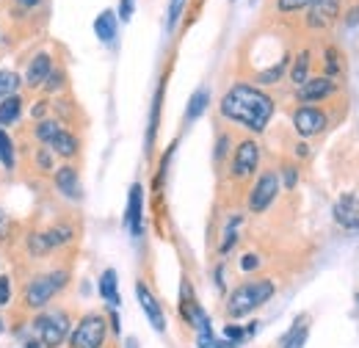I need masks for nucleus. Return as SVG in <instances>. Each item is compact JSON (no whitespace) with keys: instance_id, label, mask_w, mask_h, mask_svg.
I'll use <instances>...</instances> for the list:
<instances>
[{"instance_id":"c85d7f7f","label":"nucleus","mask_w":359,"mask_h":348,"mask_svg":"<svg viewBox=\"0 0 359 348\" xmlns=\"http://www.w3.org/2000/svg\"><path fill=\"white\" fill-rule=\"evenodd\" d=\"M185 3H188V0H169V11H166V25H169V31H175V25H177Z\"/></svg>"},{"instance_id":"20e7f679","label":"nucleus","mask_w":359,"mask_h":348,"mask_svg":"<svg viewBox=\"0 0 359 348\" xmlns=\"http://www.w3.org/2000/svg\"><path fill=\"white\" fill-rule=\"evenodd\" d=\"M108 335V323L102 315L89 312L78 321V326H72L69 332V348H102Z\"/></svg>"},{"instance_id":"aec40b11","label":"nucleus","mask_w":359,"mask_h":348,"mask_svg":"<svg viewBox=\"0 0 359 348\" xmlns=\"http://www.w3.org/2000/svg\"><path fill=\"white\" fill-rule=\"evenodd\" d=\"M100 296L108 302L111 307H119V290H116V271L114 268H108V271H102V276H100Z\"/></svg>"},{"instance_id":"37998d69","label":"nucleus","mask_w":359,"mask_h":348,"mask_svg":"<svg viewBox=\"0 0 359 348\" xmlns=\"http://www.w3.org/2000/svg\"><path fill=\"white\" fill-rule=\"evenodd\" d=\"M296 155H299V158H307V155H310V149H307L304 144H299V147H296Z\"/></svg>"},{"instance_id":"412c9836","label":"nucleus","mask_w":359,"mask_h":348,"mask_svg":"<svg viewBox=\"0 0 359 348\" xmlns=\"http://www.w3.org/2000/svg\"><path fill=\"white\" fill-rule=\"evenodd\" d=\"M210 105V91L208 88H196L194 97L188 100V111H185V122H194L205 114V108Z\"/></svg>"},{"instance_id":"2eb2a0df","label":"nucleus","mask_w":359,"mask_h":348,"mask_svg":"<svg viewBox=\"0 0 359 348\" xmlns=\"http://www.w3.org/2000/svg\"><path fill=\"white\" fill-rule=\"evenodd\" d=\"M53 72V55L50 53H36L28 64V72H25V86L28 88H42V83L47 81V75Z\"/></svg>"},{"instance_id":"c756f323","label":"nucleus","mask_w":359,"mask_h":348,"mask_svg":"<svg viewBox=\"0 0 359 348\" xmlns=\"http://www.w3.org/2000/svg\"><path fill=\"white\" fill-rule=\"evenodd\" d=\"M313 0H276V11L282 14H293V11H302V8H310Z\"/></svg>"},{"instance_id":"473e14b6","label":"nucleus","mask_w":359,"mask_h":348,"mask_svg":"<svg viewBox=\"0 0 359 348\" xmlns=\"http://www.w3.org/2000/svg\"><path fill=\"white\" fill-rule=\"evenodd\" d=\"M36 163H39V169L50 172V169L55 166V155H53L50 149H39V152H36Z\"/></svg>"},{"instance_id":"39448f33","label":"nucleus","mask_w":359,"mask_h":348,"mask_svg":"<svg viewBox=\"0 0 359 348\" xmlns=\"http://www.w3.org/2000/svg\"><path fill=\"white\" fill-rule=\"evenodd\" d=\"M34 329H39L42 335V346L45 348H58L72 332V323L67 318V312H45L34 321Z\"/></svg>"},{"instance_id":"49530a36","label":"nucleus","mask_w":359,"mask_h":348,"mask_svg":"<svg viewBox=\"0 0 359 348\" xmlns=\"http://www.w3.org/2000/svg\"><path fill=\"white\" fill-rule=\"evenodd\" d=\"M128 348H138V343H135V337H130V340H128Z\"/></svg>"},{"instance_id":"a878e982","label":"nucleus","mask_w":359,"mask_h":348,"mask_svg":"<svg viewBox=\"0 0 359 348\" xmlns=\"http://www.w3.org/2000/svg\"><path fill=\"white\" fill-rule=\"evenodd\" d=\"M61 130V125L55 122V119H39L36 122V128H34V135H36V141H42V144H50L55 135Z\"/></svg>"},{"instance_id":"9b49d317","label":"nucleus","mask_w":359,"mask_h":348,"mask_svg":"<svg viewBox=\"0 0 359 348\" xmlns=\"http://www.w3.org/2000/svg\"><path fill=\"white\" fill-rule=\"evenodd\" d=\"M340 14V0H313L310 3V11H307V25L320 31V28H329Z\"/></svg>"},{"instance_id":"7ed1b4c3","label":"nucleus","mask_w":359,"mask_h":348,"mask_svg":"<svg viewBox=\"0 0 359 348\" xmlns=\"http://www.w3.org/2000/svg\"><path fill=\"white\" fill-rule=\"evenodd\" d=\"M69 274L67 271H53V274H39L25 285V307L42 309V307L67 285Z\"/></svg>"},{"instance_id":"6e6552de","label":"nucleus","mask_w":359,"mask_h":348,"mask_svg":"<svg viewBox=\"0 0 359 348\" xmlns=\"http://www.w3.org/2000/svg\"><path fill=\"white\" fill-rule=\"evenodd\" d=\"M326 125H329L326 114H323L320 108H315V105H304V102H302V105L293 111V128H296V133H299L302 138L320 135V133L326 130Z\"/></svg>"},{"instance_id":"ea45409f","label":"nucleus","mask_w":359,"mask_h":348,"mask_svg":"<svg viewBox=\"0 0 359 348\" xmlns=\"http://www.w3.org/2000/svg\"><path fill=\"white\" fill-rule=\"evenodd\" d=\"M31 114H34L36 119H45V114H47V102H36V105L31 108Z\"/></svg>"},{"instance_id":"b1692460","label":"nucleus","mask_w":359,"mask_h":348,"mask_svg":"<svg viewBox=\"0 0 359 348\" xmlns=\"http://www.w3.org/2000/svg\"><path fill=\"white\" fill-rule=\"evenodd\" d=\"M0 163L6 169H14V163H17V147H14L11 135L3 130V128H0Z\"/></svg>"},{"instance_id":"c03bdc74","label":"nucleus","mask_w":359,"mask_h":348,"mask_svg":"<svg viewBox=\"0 0 359 348\" xmlns=\"http://www.w3.org/2000/svg\"><path fill=\"white\" fill-rule=\"evenodd\" d=\"M111 329H114V332H119V315H116V312L111 315Z\"/></svg>"},{"instance_id":"79ce46f5","label":"nucleus","mask_w":359,"mask_h":348,"mask_svg":"<svg viewBox=\"0 0 359 348\" xmlns=\"http://www.w3.org/2000/svg\"><path fill=\"white\" fill-rule=\"evenodd\" d=\"M6 227H8V216H6L3 210H0V238L6 235Z\"/></svg>"},{"instance_id":"423d86ee","label":"nucleus","mask_w":359,"mask_h":348,"mask_svg":"<svg viewBox=\"0 0 359 348\" xmlns=\"http://www.w3.org/2000/svg\"><path fill=\"white\" fill-rule=\"evenodd\" d=\"M276 194H279V174L263 172L257 177L255 188L249 191V210H252V213L269 210L271 205H273V199H276Z\"/></svg>"},{"instance_id":"393cba45","label":"nucleus","mask_w":359,"mask_h":348,"mask_svg":"<svg viewBox=\"0 0 359 348\" xmlns=\"http://www.w3.org/2000/svg\"><path fill=\"white\" fill-rule=\"evenodd\" d=\"M20 86H22V78H20L14 69H0V100L17 94Z\"/></svg>"},{"instance_id":"09e8293b","label":"nucleus","mask_w":359,"mask_h":348,"mask_svg":"<svg viewBox=\"0 0 359 348\" xmlns=\"http://www.w3.org/2000/svg\"><path fill=\"white\" fill-rule=\"evenodd\" d=\"M357 304H359V293H357Z\"/></svg>"},{"instance_id":"cd10ccee","label":"nucleus","mask_w":359,"mask_h":348,"mask_svg":"<svg viewBox=\"0 0 359 348\" xmlns=\"http://www.w3.org/2000/svg\"><path fill=\"white\" fill-rule=\"evenodd\" d=\"M241 216H232L229 218V224H226V232H224V243H222V255H226L235 243H238V227H241Z\"/></svg>"},{"instance_id":"4c0bfd02","label":"nucleus","mask_w":359,"mask_h":348,"mask_svg":"<svg viewBox=\"0 0 359 348\" xmlns=\"http://www.w3.org/2000/svg\"><path fill=\"white\" fill-rule=\"evenodd\" d=\"M282 174H285V177H282V180H285V188H293V185L299 182V172H296L293 166H287V169H285Z\"/></svg>"},{"instance_id":"f257e3e1","label":"nucleus","mask_w":359,"mask_h":348,"mask_svg":"<svg viewBox=\"0 0 359 348\" xmlns=\"http://www.w3.org/2000/svg\"><path fill=\"white\" fill-rule=\"evenodd\" d=\"M219 111L224 119L235 122V125H243L246 130L263 133L273 116V100L263 88L252 86V83H235V86L226 88Z\"/></svg>"},{"instance_id":"f03ea898","label":"nucleus","mask_w":359,"mask_h":348,"mask_svg":"<svg viewBox=\"0 0 359 348\" xmlns=\"http://www.w3.org/2000/svg\"><path fill=\"white\" fill-rule=\"evenodd\" d=\"M273 293H276V288H273L271 279H252V282H243V285H238V288L229 293V299H226V312H229V318H243V315L255 312L257 307L266 304Z\"/></svg>"},{"instance_id":"7c9ffc66","label":"nucleus","mask_w":359,"mask_h":348,"mask_svg":"<svg viewBox=\"0 0 359 348\" xmlns=\"http://www.w3.org/2000/svg\"><path fill=\"white\" fill-rule=\"evenodd\" d=\"M64 81H67V78H64V72H61V69H53V72L47 75V81L42 83V88H45L47 94L61 91V88H64Z\"/></svg>"},{"instance_id":"9d476101","label":"nucleus","mask_w":359,"mask_h":348,"mask_svg":"<svg viewBox=\"0 0 359 348\" xmlns=\"http://www.w3.org/2000/svg\"><path fill=\"white\" fill-rule=\"evenodd\" d=\"M135 296H138V304L144 307V315H147V321L152 323V329L155 332H166V315H163V309L158 304V299L152 296V290L144 285V282H135Z\"/></svg>"},{"instance_id":"1a4fd4ad","label":"nucleus","mask_w":359,"mask_h":348,"mask_svg":"<svg viewBox=\"0 0 359 348\" xmlns=\"http://www.w3.org/2000/svg\"><path fill=\"white\" fill-rule=\"evenodd\" d=\"M125 227L130 229L133 238H141V232H144V188H141V182L130 185L128 210H125Z\"/></svg>"},{"instance_id":"72a5a7b5","label":"nucleus","mask_w":359,"mask_h":348,"mask_svg":"<svg viewBox=\"0 0 359 348\" xmlns=\"http://www.w3.org/2000/svg\"><path fill=\"white\" fill-rule=\"evenodd\" d=\"M133 11H135V0H119V20L122 22H130Z\"/></svg>"},{"instance_id":"bb28decb","label":"nucleus","mask_w":359,"mask_h":348,"mask_svg":"<svg viewBox=\"0 0 359 348\" xmlns=\"http://www.w3.org/2000/svg\"><path fill=\"white\" fill-rule=\"evenodd\" d=\"M287 72V55L279 61V64H271L269 69H263L260 75H257V83H263V86H269V83H276L282 75Z\"/></svg>"},{"instance_id":"6ab92c4d","label":"nucleus","mask_w":359,"mask_h":348,"mask_svg":"<svg viewBox=\"0 0 359 348\" xmlns=\"http://www.w3.org/2000/svg\"><path fill=\"white\" fill-rule=\"evenodd\" d=\"M42 238H45L47 249L53 252V249L67 246V243L75 238V232H72V227H67V224H55V227H50L47 232H42Z\"/></svg>"},{"instance_id":"ddd939ff","label":"nucleus","mask_w":359,"mask_h":348,"mask_svg":"<svg viewBox=\"0 0 359 348\" xmlns=\"http://www.w3.org/2000/svg\"><path fill=\"white\" fill-rule=\"evenodd\" d=\"M334 221L346 229H359V199L354 194H343L334 202Z\"/></svg>"},{"instance_id":"f704fd0d","label":"nucleus","mask_w":359,"mask_h":348,"mask_svg":"<svg viewBox=\"0 0 359 348\" xmlns=\"http://www.w3.org/2000/svg\"><path fill=\"white\" fill-rule=\"evenodd\" d=\"M11 302V279L8 276H0V307Z\"/></svg>"},{"instance_id":"5701e85b","label":"nucleus","mask_w":359,"mask_h":348,"mask_svg":"<svg viewBox=\"0 0 359 348\" xmlns=\"http://www.w3.org/2000/svg\"><path fill=\"white\" fill-rule=\"evenodd\" d=\"M307 75H310V53H307V50H302V53H299V55L293 58L290 81H293V83H296V88H299V86H304V83L310 81Z\"/></svg>"},{"instance_id":"f3484780","label":"nucleus","mask_w":359,"mask_h":348,"mask_svg":"<svg viewBox=\"0 0 359 348\" xmlns=\"http://www.w3.org/2000/svg\"><path fill=\"white\" fill-rule=\"evenodd\" d=\"M116 31H119V17H116L111 8L100 11V17L94 20V34L100 36V42L111 44L116 39Z\"/></svg>"},{"instance_id":"c9c22d12","label":"nucleus","mask_w":359,"mask_h":348,"mask_svg":"<svg viewBox=\"0 0 359 348\" xmlns=\"http://www.w3.org/2000/svg\"><path fill=\"white\" fill-rule=\"evenodd\" d=\"M226 340H232V343H238V340H243L246 337V332H243V326H235V323H229L224 329Z\"/></svg>"},{"instance_id":"e433bc0d","label":"nucleus","mask_w":359,"mask_h":348,"mask_svg":"<svg viewBox=\"0 0 359 348\" xmlns=\"http://www.w3.org/2000/svg\"><path fill=\"white\" fill-rule=\"evenodd\" d=\"M241 268H243V271H255V268H260V257H257V255H243Z\"/></svg>"},{"instance_id":"de8ad7c7","label":"nucleus","mask_w":359,"mask_h":348,"mask_svg":"<svg viewBox=\"0 0 359 348\" xmlns=\"http://www.w3.org/2000/svg\"><path fill=\"white\" fill-rule=\"evenodd\" d=\"M0 332H3V323H0Z\"/></svg>"},{"instance_id":"a19ab883","label":"nucleus","mask_w":359,"mask_h":348,"mask_svg":"<svg viewBox=\"0 0 359 348\" xmlns=\"http://www.w3.org/2000/svg\"><path fill=\"white\" fill-rule=\"evenodd\" d=\"M224 155H226V138H222V141H219V147H216V158L222 161Z\"/></svg>"},{"instance_id":"58836bf2","label":"nucleus","mask_w":359,"mask_h":348,"mask_svg":"<svg viewBox=\"0 0 359 348\" xmlns=\"http://www.w3.org/2000/svg\"><path fill=\"white\" fill-rule=\"evenodd\" d=\"M14 6L22 8V11H34L36 6H42V0H14Z\"/></svg>"},{"instance_id":"4468645a","label":"nucleus","mask_w":359,"mask_h":348,"mask_svg":"<svg viewBox=\"0 0 359 348\" xmlns=\"http://www.w3.org/2000/svg\"><path fill=\"white\" fill-rule=\"evenodd\" d=\"M334 94V81L332 78H313V81H307L304 86L296 88V97L304 102V105H313L318 100H326V97H332Z\"/></svg>"},{"instance_id":"4be33fe9","label":"nucleus","mask_w":359,"mask_h":348,"mask_svg":"<svg viewBox=\"0 0 359 348\" xmlns=\"http://www.w3.org/2000/svg\"><path fill=\"white\" fill-rule=\"evenodd\" d=\"M307 335H310V321H307V318H299V321L293 323V329L287 332V337L282 340V348H304Z\"/></svg>"},{"instance_id":"f8f14e48","label":"nucleus","mask_w":359,"mask_h":348,"mask_svg":"<svg viewBox=\"0 0 359 348\" xmlns=\"http://www.w3.org/2000/svg\"><path fill=\"white\" fill-rule=\"evenodd\" d=\"M53 182H55V188H58L61 196H67V199H72V202H81V199H83L81 177H78V172H75L72 166H61V169H55Z\"/></svg>"},{"instance_id":"a18cd8bd","label":"nucleus","mask_w":359,"mask_h":348,"mask_svg":"<svg viewBox=\"0 0 359 348\" xmlns=\"http://www.w3.org/2000/svg\"><path fill=\"white\" fill-rule=\"evenodd\" d=\"M25 348H45V346H42V340H31V343H28Z\"/></svg>"},{"instance_id":"0eeeda50","label":"nucleus","mask_w":359,"mask_h":348,"mask_svg":"<svg viewBox=\"0 0 359 348\" xmlns=\"http://www.w3.org/2000/svg\"><path fill=\"white\" fill-rule=\"evenodd\" d=\"M257 163H260V147H257V141L246 138V141H241V144L235 147L229 172H232L235 180H249L252 174L257 172Z\"/></svg>"},{"instance_id":"a211bd4d","label":"nucleus","mask_w":359,"mask_h":348,"mask_svg":"<svg viewBox=\"0 0 359 348\" xmlns=\"http://www.w3.org/2000/svg\"><path fill=\"white\" fill-rule=\"evenodd\" d=\"M22 114V97L20 94H11L6 100H0V128H8L20 119Z\"/></svg>"},{"instance_id":"dca6fc26","label":"nucleus","mask_w":359,"mask_h":348,"mask_svg":"<svg viewBox=\"0 0 359 348\" xmlns=\"http://www.w3.org/2000/svg\"><path fill=\"white\" fill-rule=\"evenodd\" d=\"M50 147V152L53 155H61V158H75L78 155V149H81V141H78V135L75 133H69V130H58V135L47 144Z\"/></svg>"},{"instance_id":"2f4dec72","label":"nucleus","mask_w":359,"mask_h":348,"mask_svg":"<svg viewBox=\"0 0 359 348\" xmlns=\"http://www.w3.org/2000/svg\"><path fill=\"white\" fill-rule=\"evenodd\" d=\"M326 72H329V78L340 72V55H337V50H334V47H329V50H326Z\"/></svg>"}]
</instances>
